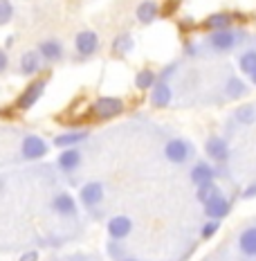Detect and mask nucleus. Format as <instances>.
Instances as JSON below:
<instances>
[{
	"label": "nucleus",
	"mask_w": 256,
	"mask_h": 261,
	"mask_svg": "<svg viewBox=\"0 0 256 261\" xmlns=\"http://www.w3.org/2000/svg\"><path fill=\"white\" fill-rule=\"evenodd\" d=\"M193 153H195V146L184 138H173L164 144V155L173 165H187L193 158Z\"/></svg>",
	"instance_id": "nucleus-1"
},
{
	"label": "nucleus",
	"mask_w": 256,
	"mask_h": 261,
	"mask_svg": "<svg viewBox=\"0 0 256 261\" xmlns=\"http://www.w3.org/2000/svg\"><path fill=\"white\" fill-rule=\"evenodd\" d=\"M243 36L238 34V32L234 30H220V32H211L209 36H207V45L211 47L214 52L222 54V52H232L236 45H241Z\"/></svg>",
	"instance_id": "nucleus-2"
},
{
	"label": "nucleus",
	"mask_w": 256,
	"mask_h": 261,
	"mask_svg": "<svg viewBox=\"0 0 256 261\" xmlns=\"http://www.w3.org/2000/svg\"><path fill=\"white\" fill-rule=\"evenodd\" d=\"M45 86H47V79L45 77L30 81V84L25 86V90L18 95V99H16V108H18V111H30V108L43 97V92H45Z\"/></svg>",
	"instance_id": "nucleus-3"
},
{
	"label": "nucleus",
	"mask_w": 256,
	"mask_h": 261,
	"mask_svg": "<svg viewBox=\"0 0 256 261\" xmlns=\"http://www.w3.org/2000/svg\"><path fill=\"white\" fill-rule=\"evenodd\" d=\"M101 47V41L97 36V32L92 30H81L77 36H74V50L81 59H88V57H95Z\"/></svg>",
	"instance_id": "nucleus-4"
},
{
	"label": "nucleus",
	"mask_w": 256,
	"mask_h": 261,
	"mask_svg": "<svg viewBox=\"0 0 256 261\" xmlns=\"http://www.w3.org/2000/svg\"><path fill=\"white\" fill-rule=\"evenodd\" d=\"M92 111L97 113L99 119H112V117H119L124 113V101L119 97H99L92 106Z\"/></svg>",
	"instance_id": "nucleus-5"
},
{
	"label": "nucleus",
	"mask_w": 256,
	"mask_h": 261,
	"mask_svg": "<svg viewBox=\"0 0 256 261\" xmlns=\"http://www.w3.org/2000/svg\"><path fill=\"white\" fill-rule=\"evenodd\" d=\"M47 151H50V144L39 135H27L20 144V155L25 160H39V158L47 155Z\"/></svg>",
	"instance_id": "nucleus-6"
},
{
	"label": "nucleus",
	"mask_w": 256,
	"mask_h": 261,
	"mask_svg": "<svg viewBox=\"0 0 256 261\" xmlns=\"http://www.w3.org/2000/svg\"><path fill=\"white\" fill-rule=\"evenodd\" d=\"M103 196H106V189H103L101 182H86L83 187H81V192H79V200H81L83 207L95 210V207H99L101 205Z\"/></svg>",
	"instance_id": "nucleus-7"
},
{
	"label": "nucleus",
	"mask_w": 256,
	"mask_h": 261,
	"mask_svg": "<svg viewBox=\"0 0 256 261\" xmlns=\"http://www.w3.org/2000/svg\"><path fill=\"white\" fill-rule=\"evenodd\" d=\"M205 153L209 155L216 165H225V162L230 160V146H227V142L222 138L214 135V138H209L205 142Z\"/></svg>",
	"instance_id": "nucleus-8"
},
{
	"label": "nucleus",
	"mask_w": 256,
	"mask_h": 261,
	"mask_svg": "<svg viewBox=\"0 0 256 261\" xmlns=\"http://www.w3.org/2000/svg\"><path fill=\"white\" fill-rule=\"evenodd\" d=\"M106 227H108V237L112 241H124L133 232V219L130 216H112Z\"/></svg>",
	"instance_id": "nucleus-9"
},
{
	"label": "nucleus",
	"mask_w": 256,
	"mask_h": 261,
	"mask_svg": "<svg viewBox=\"0 0 256 261\" xmlns=\"http://www.w3.org/2000/svg\"><path fill=\"white\" fill-rule=\"evenodd\" d=\"M36 52L41 54V59L45 63H59L63 59V43L59 39H45L39 43Z\"/></svg>",
	"instance_id": "nucleus-10"
},
{
	"label": "nucleus",
	"mask_w": 256,
	"mask_h": 261,
	"mask_svg": "<svg viewBox=\"0 0 256 261\" xmlns=\"http://www.w3.org/2000/svg\"><path fill=\"white\" fill-rule=\"evenodd\" d=\"M81 165V149L79 146H70V149H63L56 158V167L63 173H74Z\"/></svg>",
	"instance_id": "nucleus-11"
},
{
	"label": "nucleus",
	"mask_w": 256,
	"mask_h": 261,
	"mask_svg": "<svg viewBox=\"0 0 256 261\" xmlns=\"http://www.w3.org/2000/svg\"><path fill=\"white\" fill-rule=\"evenodd\" d=\"M43 63L45 61L41 59V54L36 50H30V52H25L23 57H20L18 72L23 74V77H34V74H39L43 70Z\"/></svg>",
	"instance_id": "nucleus-12"
},
{
	"label": "nucleus",
	"mask_w": 256,
	"mask_h": 261,
	"mask_svg": "<svg viewBox=\"0 0 256 261\" xmlns=\"http://www.w3.org/2000/svg\"><path fill=\"white\" fill-rule=\"evenodd\" d=\"M52 212H56L59 216H65V219H77L79 210H77V203L70 194H56L52 200Z\"/></svg>",
	"instance_id": "nucleus-13"
},
{
	"label": "nucleus",
	"mask_w": 256,
	"mask_h": 261,
	"mask_svg": "<svg viewBox=\"0 0 256 261\" xmlns=\"http://www.w3.org/2000/svg\"><path fill=\"white\" fill-rule=\"evenodd\" d=\"M189 178H191V182L195 187H198V185H205V182H211V180H216V167L209 165V162H205V160H200L191 167Z\"/></svg>",
	"instance_id": "nucleus-14"
},
{
	"label": "nucleus",
	"mask_w": 256,
	"mask_h": 261,
	"mask_svg": "<svg viewBox=\"0 0 256 261\" xmlns=\"http://www.w3.org/2000/svg\"><path fill=\"white\" fill-rule=\"evenodd\" d=\"M203 207H205V216H207V219H211V221H222L227 214H230L232 203L225 198V196H218V198H214L211 203L203 205Z\"/></svg>",
	"instance_id": "nucleus-15"
},
{
	"label": "nucleus",
	"mask_w": 256,
	"mask_h": 261,
	"mask_svg": "<svg viewBox=\"0 0 256 261\" xmlns=\"http://www.w3.org/2000/svg\"><path fill=\"white\" fill-rule=\"evenodd\" d=\"M238 250L249 259H256V225H247L238 234Z\"/></svg>",
	"instance_id": "nucleus-16"
},
{
	"label": "nucleus",
	"mask_w": 256,
	"mask_h": 261,
	"mask_svg": "<svg viewBox=\"0 0 256 261\" xmlns=\"http://www.w3.org/2000/svg\"><path fill=\"white\" fill-rule=\"evenodd\" d=\"M173 99V92H171V86L166 84V81H155V86L151 88V104H153L155 108H164L171 104Z\"/></svg>",
	"instance_id": "nucleus-17"
},
{
	"label": "nucleus",
	"mask_w": 256,
	"mask_h": 261,
	"mask_svg": "<svg viewBox=\"0 0 256 261\" xmlns=\"http://www.w3.org/2000/svg\"><path fill=\"white\" fill-rule=\"evenodd\" d=\"M135 16H137V20L141 25L155 23V18L160 16V5L155 0H141L137 5V9H135Z\"/></svg>",
	"instance_id": "nucleus-18"
},
{
	"label": "nucleus",
	"mask_w": 256,
	"mask_h": 261,
	"mask_svg": "<svg viewBox=\"0 0 256 261\" xmlns=\"http://www.w3.org/2000/svg\"><path fill=\"white\" fill-rule=\"evenodd\" d=\"M88 140V130H65V133L56 135L54 138V146L59 149H70V146H77L79 142H86Z\"/></svg>",
	"instance_id": "nucleus-19"
},
{
	"label": "nucleus",
	"mask_w": 256,
	"mask_h": 261,
	"mask_svg": "<svg viewBox=\"0 0 256 261\" xmlns=\"http://www.w3.org/2000/svg\"><path fill=\"white\" fill-rule=\"evenodd\" d=\"M232 23H234V16L227 14V12H218V14H211L205 18V27L211 32H220V30H232Z\"/></svg>",
	"instance_id": "nucleus-20"
},
{
	"label": "nucleus",
	"mask_w": 256,
	"mask_h": 261,
	"mask_svg": "<svg viewBox=\"0 0 256 261\" xmlns=\"http://www.w3.org/2000/svg\"><path fill=\"white\" fill-rule=\"evenodd\" d=\"M218 196H222V189H220V185H218L216 180L198 185V187H195V198H198V203H203V205L211 203V200L218 198Z\"/></svg>",
	"instance_id": "nucleus-21"
},
{
	"label": "nucleus",
	"mask_w": 256,
	"mask_h": 261,
	"mask_svg": "<svg viewBox=\"0 0 256 261\" xmlns=\"http://www.w3.org/2000/svg\"><path fill=\"white\" fill-rule=\"evenodd\" d=\"M133 47H135V41H133V36H130L128 32L115 36V41L110 43V52L115 54V57H126V54L133 52Z\"/></svg>",
	"instance_id": "nucleus-22"
},
{
	"label": "nucleus",
	"mask_w": 256,
	"mask_h": 261,
	"mask_svg": "<svg viewBox=\"0 0 256 261\" xmlns=\"http://www.w3.org/2000/svg\"><path fill=\"white\" fill-rule=\"evenodd\" d=\"M249 92L247 84L241 79V77H230L225 84V95L230 97V99H241V97H245Z\"/></svg>",
	"instance_id": "nucleus-23"
},
{
	"label": "nucleus",
	"mask_w": 256,
	"mask_h": 261,
	"mask_svg": "<svg viewBox=\"0 0 256 261\" xmlns=\"http://www.w3.org/2000/svg\"><path fill=\"white\" fill-rule=\"evenodd\" d=\"M155 81H157V74H155L151 68H144V70H139V72L135 74V88L146 92V90L153 88Z\"/></svg>",
	"instance_id": "nucleus-24"
},
{
	"label": "nucleus",
	"mask_w": 256,
	"mask_h": 261,
	"mask_svg": "<svg viewBox=\"0 0 256 261\" xmlns=\"http://www.w3.org/2000/svg\"><path fill=\"white\" fill-rule=\"evenodd\" d=\"M234 117H236L238 124H245V126H249V124L256 122V106H252V104L238 106L236 111H234Z\"/></svg>",
	"instance_id": "nucleus-25"
},
{
	"label": "nucleus",
	"mask_w": 256,
	"mask_h": 261,
	"mask_svg": "<svg viewBox=\"0 0 256 261\" xmlns=\"http://www.w3.org/2000/svg\"><path fill=\"white\" fill-rule=\"evenodd\" d=\"M238 70H241L243 74H247V77L254 72L256 70V50H247L238 57Z\"/></svg>",
	"instance_id": "nucleus-26"
},
{
	"label": "nucleus",
	"mask_w": 256,
	"mask_h": 261,
	"mask_svg": "<svg viewBox=\"0 0 256 261\" xmlns=\"http://www.w3.org/2000/svg\"><path fill=\"white\" fill-rule=\"evenodd\" d=\"M14 18V5L12 0H0V27L7 25Z\"/></svg>",
	"instance_id": "nucleus-27"
},
{
	"label": "nucleus",
	"mask_w": 256,
	"mask_h": 261,
	"mask_svg": "<svg viewBox=\"0 0 256 261\" xmlns=\"http://www.w3.org/2000/svg\"><path fill=\"white\" fill-rule=\"evenodd\" d=\"M218 230H220V221H211V219H209V221H207L205 225H203V230H200V237H203V239H211Z\"/></svg>",
	"instance_id": "nucleus-28"
},
{
	"label": "nucleus",
	"mask_w": 256,
	"mask_h": 261,
	"mask_svg": "<svg viewBox=\"0 0 256 261\" xmlns=\"http://www.w3.org/2000/svg\"><path fill=\"white\" fill-rule=\"evenodd\" d=\"M119 243H122V241H112V239H110V243H108V252H110L115 259L122 261V254L124 252H122V248H119Z\"/></svg>",
	"instance_id": "nucleus-29"
},
{
	"label": "nucleus",
	"mask_w": 256,
	"mask_h": 261,
	"mask_svg": "<svg viewBox=\"0 0 256 261\" xmlns=\"http://www.w3.org/2000/svg\"><path fill=\"white\" fill-rule=\"evenodd\" d=\"M252 198H256V182H249L243 189V200H252Z\"/></svg>",
	"instance_id": "nucleus-30"
},
{
	"label": "nucleus",
	"mask_w": 256,
	"mask_h": 261,
	"mask_svg": "<svg viewBox=\"0 0 256 261\" xmlns=\"http://www.w3.org/2000/svg\"><path fill=\"white\" fill-rule=\"evenodd\" d=\"M7 68H9V57H7V52L0 47V74L7 72Z\"/></svg>",
	"instance_id": "nucleus-31"
},
{
	"label": "nucleus",
	"mask_w": 256,
	"mask_h": 261,
	"mask_svg": "<svg viewBox=\"0 0 256 261\" xmlns=\"http://www.w3.org/2000/svg\"><path fill=\"white\" fill-rule=\"evenodd\" d=\"M20 261H39V252H27V254H23Z\"/></svg>",
	"instance_id": "nucleus-32"
},
{
	"label": "nucleus",
	"mask_w": 256,
	"mask_h": 261,
	"mask_svg": "<svg viewBox=\"0 0 256 261\" xmlns=\"http://www.w3.org/2000/svg\"><path fill=\"white\" fill-rule=\"evenodd\" d=\"M249 79H252V84L256 86V70H254V72H252V74H249Z\"/></svg>",
	"instance_id": "nucleus-33"
},
{
	"label": "nucleus",
	"mask_w": 256,
	"mask_h": 261,
	"mask_svg": "<svg viewBox=\"0 0 256 261\" xmlns=\"http://www.w3.org/2000/svg\"><path fill=\"white\" fill-rule=\"evenodd\" d=\"M122 261H137V259H133V257H124Z\"/></svg>",
	"instance_id": "nucleus-34"
}]
</instances>
